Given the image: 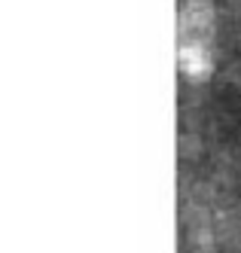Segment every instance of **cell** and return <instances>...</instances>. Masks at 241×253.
<instances>
[{
	"label": "cell",
	"mask_w": 241,
	"mask_h": 253,
	"mask_svg": "<svg viewBox=\"0 0 241 253\" xmlns=\"http://www.w3.org/2000/svg\"><path fill=\"white\" fill-rule=\"evenodd\" d=\"M211 6L208 0H187L180 15V43H208L211 37Z\"/></svg>",
	"instance_id": "obj_1"
},
{
	"label": "cell",
	"mask_w": 241,
	"mask_h": 253,
	"mask_svg": "<svg viewBox=\"0 0 241 253\" xmlns=\"http://www.w3.org/2000/svg\"><path fill=\"white\" fill-rule=\"evenodd\" d=\"M180 67L190 77H208L211 74V52L208 43H180Z\"/></svg>",
	"instance_id": "obj_2"
}]
</instances>
